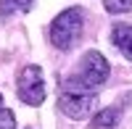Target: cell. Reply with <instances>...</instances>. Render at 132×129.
Returning <instances> with one entry per match:
<instances>
[{
	"mask_svg": "<svg viewBox=\"0 0 132 129\" xmlns=\"http://www.w3.org/2000/svg\"><path fill=\"white\" fill-rule=\"evenodd\" d=\"M108 74H111L108 61L98 50H87L82 56V63H79V74L71 77L63 87L71 92H90V87H98V84H103L108 79Z\"/></svg>",
	"mask_w": 132,
	"mask_h": 129,
	"instance_id": "6da1fadb",
	"label": "cell"
},
{
	"mask_svg": "<svg viewBox=\"0 0 132 129\" xmlns=\"http://www.w3.org/2000/svg\"><path fill=\"white\" fill-rule=\"evenodd\" d=\"M82 26H85L82 8H66L50 24V42L58 50H69V48H74V42L79 40Z\"/></svg>",
	"mask_w": 132,
	"mask_h": 129,
	"instance_id": "7a4b0ae2",
	"label": "cell"
},
{
	"mask_svg": "<svg viewBox=\"0 0 132 129\" xmlns=\"http://www.w3.org/2000/svg\"><path fill=\"white\" fill-rule=\"evenodd\" d=\"M16 92L27 105H42L45 103V79L40 66H24L16 77Z\"/></svg>",
	"mask_w": 132,
	"mask_h": 129,
	"instance_id": "3957f363",
	"label": "cell"
},
{
	"mask_svg": "<svg viewBox=\"0 0 132 129\" xmlns=\"http://www.w3.org/2000/svg\"><path fill=\"white\" fill-rule=\"evenodd\" d=\"M98 105V98L95 92H71V90H63L61 98H58V108L63 116L69 119H85L90 116Z\"/></svg>",
	"mask_w": 132,
	"mask_h": 129,
	"instance_id": "277c9868",
	"label": "cell"
},
{
	"mask_svg": "<svg viewBox=\"0 0 132 129\" xmlns=\"http://www.w3.org/2000/svg\"><path fill=\"white\" fill-rule=\"evenodd\" d=\"M111 40H114V45L122 50V56L127 61H132V24H114Z\"/></svg>",
	"mask_w": 132,
	"mask_h": 129,
	"instance_id": "5b68a950",
	"label": "cell"
},
{
	"mask_svg": "<svg viewBox=\"0 0 132 129\" xmlns=\"http://www.w3.org/2000/svg\"><path fill=\"white\" fill-rule=\"evenodd\" d=\"M119 116H122V111L116 108V105H111V108H103L101 113H95V119L90 124V129H114Z\"/></svg>",
	"mask_w": 132,
	"mask_h": 129,
	"instance_id": "8992f818",
	"label": "cell"
},
{
	"mask_svg": "<svg viewBox=\"0 0 132 129\" xmlns=\"http://www.w3.org/2000/svg\"><path fill=\"white\" fill-rule=\"evenodd\" d=\"M35 0H0V16L8 19L13 13H21V11H29Z\"/></svg>",
	"mask_w": 132,
	"mask_h": 129,
	"instance_id": "52a82bcc",
	"label": "cell"
},
{
	"mask_svg": "<svg viewBox=\"0 0 132 129\" xmlns=\"http://www.w3.org/2000/svg\"><path fill=\"white\" fill-rule=\"evenodd\" d=\"M108 13H127L132 11V0H103Z\"/></svg>",
	"mask_w": 132,
	"mask_h": 129,
	"instance_id": "ba28073f",
	"label": "cell"
},
{
	"mask_svg": "<svg viewBox=\"0 0 132 129\" xmlns=\"http://www.w3.org/2000/svg\"><path fill=\"white\" fill-rule=\"evenodd\" d=\"M16 126V119L8 108H0V129H13Z\"/></svg>",
	"mask_w": 132,
	"mask_h": 129,
	"instance_id": "9c48e42d",
	"label": "cell"
},
{
	"mask_svg": "<svg viewBox=\"0 0 132 129\" xmlns=\"http://www.w3.org/2000/svg\"><path fill=\"white\" fill-rule=\"evenodd\" d=\"M0 108H3V95H0Z\"/></svg>",
	"mask_w": 132,
	"mask_h": 129,
	"instance_id": "30bf717a",
	"label": "cell"
}]
</instances>
